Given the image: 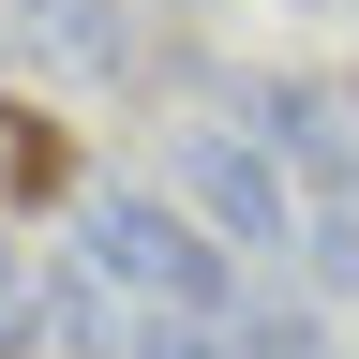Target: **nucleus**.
Returning a JSON list of instances; mask_svg holds the SVG:
<instances>
[{
  "instance_id": "nucleus-2",
  "label": "nucleus",
  "mask_w": 359,
  "mask_h": 359,
  "mask_svg": "<svg viewBox=\"0 0 359 359\" xmlns=\"http://www.w3.org/2000/svg\"><path fill=\"white\" fill-rule=\"evenodd\" d=\"M195 224L210 240H285V180H269V150H240V135H195Z\"/></svg>"
},
{
  "instance_id": "nucleus-1",
  "label": "nucleus",
  "mask_w": 359,
  "mask_h": 359,
  "mask_svg": "<svg viewBox=\"0 0 359 359\" xmlns=\"http://www.w3.org/2000/svg\"><path fill=\"white\" fill-rule=\"evenodd\" d=\"M75 255L105 269L120 299H150V314H210V299H224V240H210L180 195H90V210H75Z\"/></svg>"
},
{
  "instance_id": "nucleus-3",
  "label": "nucleus",
  "mask_w": 359,
  "mask_h": 359,
  "mask_svg": "<svg viewBox=\"0 0 359 359\" xmlns=\"http://www.w3.org/2000/svg\"><path fill=\"white\" fill-rule=\"evenodd\" d=\"M30 314H45V285H30V269H15V240H0V359H15V344H30Z\"/></svg>"
}]
</instances>
